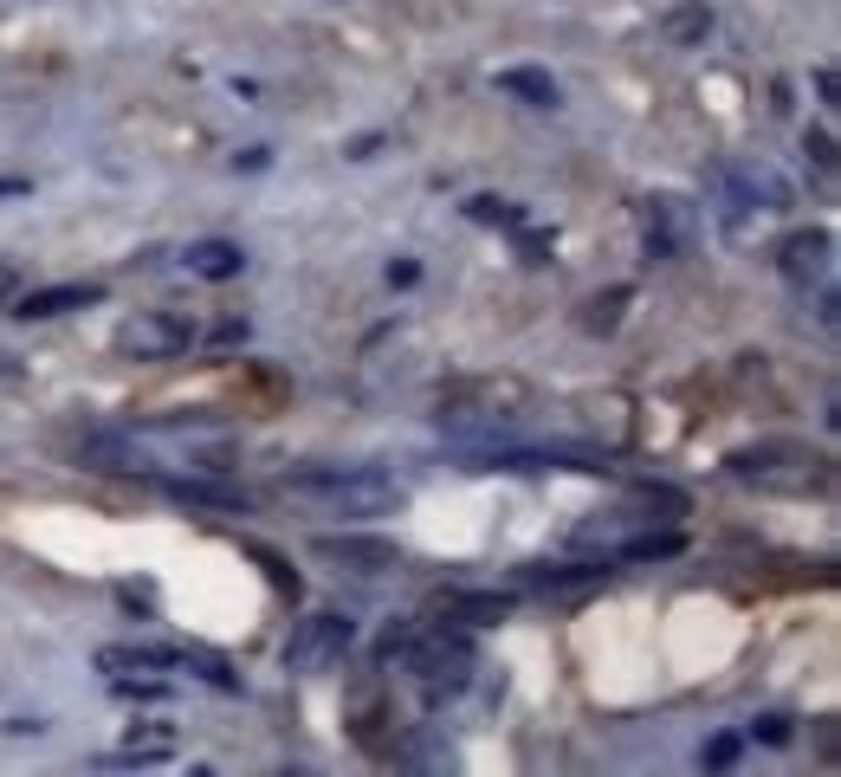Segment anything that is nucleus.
Listing matches in <instances>:
<instances>
[{
  "mask_svg": "<svg viewBox=\"0 0 841 777\" xmlns=\"http://www.w3.org/2000/svg\"><path fill=\"white\" fill-rule=\"evenodd\" d=\"M285 493L292 499H305L311 512H324V518H376V512H389V506H402V486L389 480V473H376V467H317V473H292L285 480Z\"/></svg>",
  "mask_w": 841,
  "mask_h": 777,
  "instance_id": "f257e3e1",
  "label": "nucleus"
},
{
  "mask_svg": "<svg viewBox=\"0 0 841 777\" xmlns=\"http://www.w3.org/2000/svg\"><path fill=\"white\" fill-rule=\"evenodd\" d=\"M732 473L738 480H757V486H790V493H803V486L822 480V454H809L803 441H757L732 454Z\"/></svg>",
  "mask_w": 841,
  "mask_h": 777,
  "instance_id": "f03ea898",
  "label": "nucleus"
},
{
  "mask_svg": "<svg viewBox=\"0 0 841 777\" xmlns=\"http://www.w3.org/2000/svg\"><path fill=\"white\" fill-rule=\"evenodd\" d=\"M195 344V324L175 318V311H136L130 324L117 331V350L136 363H162V357H182Z\"/></svg>",
  "mask_w": 841,
  "mask_h": 777,
  "instance_id": "7ed1b4c3",
  "label": "nucleus"
},
{
  "mask_svg": "<svg viewBox=\"0 0 841 777\" xmlns=\"http://www.w3.org/2000/svg\"><path fill=\"white\" fill-rule=\"evenodd\" d=\"M408 648V674H421V687H466L473 680V642L466 635H421V642H402Z\"/></svg>",
  "mask_w": 841,
  "mask_h": 777,
  "instance_id": "20e7f679",
  "label": "nucleus"
},
{
  "mask_svg": "<svg viewBox=\"0 0 841 777\" xmlns=\"http://www.w3.org/2000/svg\"><path fill=\"white\" fill-rule=\"evenodd\" d=\"M350 642H356L350 616H311V622H298L292 642H285V667H292V674H324L330 661H343Z\"/></svg>",
  "mask_w": 841,
  "mask_h": 777,
  "instance_id": "39448f33",
  "label": "nucleus"
},
{
  "mask_svg": "<svg viewBox=\"0 0 841 777\" xmlns=\"http://www.w3.org/2000/svg\"><path fill=\"white\" fill-rule=\"evenodd\" d=\"M317 557H324V564H343V570H356V577H382V570H395L402 564V551H395L389 538H363V531H343V538H317L311 544Z\"/></svg>",
  "mask_w": 841,
  "mask_h": 777,
  "instance_id": "423d86ee",
  "label": "nucleus"
},
{
  "mask_svg": "<svg viewBox=\"0 0 841 777\" xmlns=\"http://www.w3.org/2000/svg\"><path fill=\"white\" fill-rule=\"evenodd\" d=\"M829 253H835V240L822 234V227H809V234L783 240L777 266H783V279H790V285H809V279H829Z\"/></svg>",
  "mask_w": 841,
  "mask_h": 777,
  "instance_id": "0eeeda50",
  "label": "nucleus"
},
{
  "mask_svg": "<svg viewBox=\"0 0 841 777\" xmlns=\"http://www.w3.org/2000/svg\"><path fill=\"white\" fill-rule=\"evenodd\" d=\"M602 577H609V564H531L525 583L544 596H589L602 590Z\"/></svg>",
  "mask_w": 841,
  "mask_h": 777,
  "instance_id": "6e6552de",
  "label": "nucleus"
},
{
  "mask_svg": "<svg viewBox=\"0 0 841 777\" xmlns=\"http://www.w3.org/2000/svg\"><path fill=\"white\" fill-rule=\"evenodd\" d=\"M78 460L98 473H149V454L136 441H117V434H85L78 441Z\"/></svg>",
  "mask_w": 841,
  "mask_h": 777,
  "instance_id": "1a4fd4ad",
  "label": "nucleus"
},
{
  "mask_svg": "<svg viewBox=\"0 0 841 777\" xmlns=\"http://www.w3.org/2000/svg\"><path fill=\"white\" fill-rule=\"evenodd\" d=\"M104 305V285H46V292H26L20 298V318H65V311H85Z\"/></svg>",
  "mask_w": 841,
  "mask_h": 777,
  "instance_id": "9d476101",
  "label": "nucleus"
},
{
  "mask_svg": "<svg viewBox=\"0 0 841 777\" xmlns=\"http://www.w3.org/2000/svg\"><path fill=\"white\" fill-rule=\"evenodd\" d=\"M182 259H188V272H195V279H208V285L240 279V266H246V253L233 247V240H195Z\"/></svg>",
  "mask_w": 841,
  "mask_h": 777,
  "instance_id": "9b49d317",
  "label": "nucleus"
},
{
  "mask_svg": "<svg viewBox=\"0 0 841 777\" xmlns=\"http://www.w3.org/2000/svg\"><path fill=\"white\" fill-rule=\"evenodd\" d=\"M499 91H505V98H525L531 111H550V104L563 98V91H557V78H550V72H537V65H512V72H499Z\"/></svg>",
  "mask_w": 841,
  "mask_h": 777,
  "instance_id": "f8f14e48",
  "label": "nucleus"
},
{
  "mask_svg": "<svg viewBox=\"0 0 841 777\" xmlns=\"http://www.w3.org/2000/svg\"><path fill=\"white\" fill-rule=\"evenodd\" d=\"M169 493L182 506H208V512H253V499L240 486H208V480H169Z\"/></svg>",
  "mask_w": 841,
  "mask_h": 777,
  "instance_id": "ddd939ff",
  "label": "nucleus"
},
{
  "mask_svg": "<svg viewBox=\"0 0 841 777\" xmlns=\"http://www.w3.org/2000/svg\"><path fill=\"white\" fill-rule=\"evenodd\" d=\"M660 33H667L673 46H699V39L712 33V7H706V0H680V7L660 20Z\"/></svg>",
  "mask_w": 841,
  "mask_h": 777,
  "instance_id": "4468645a",
  "label": "nucleus"
},
{
  "mask_svg": "<svg viewBox=\"0 0 841 777\" xmlns=\"http://www.w3.org/2000/svg\"><path fill=\"white\" fill-rule=\"evenodd\" d=\"M188 648H104L98 667L104 674H130V667H182Z\"/></svg>",
  "mask_w": 841,
  "mask_h": 777,
  "instance_id": "2eb2a0df",
  "label": "nucleus"
},
{
  "mask_svg": "<svg viewBox=\"0 0 841 777\" xmlns=\"http://www.w3.org/2000/svg\"><path fill=\"white\" fill-rule=\"evenodd\" d=\"M505 609H512V596H499V590H473V596H453L447 616H453V622H479V629H486V622H505Z\"/></svg>",
  "mask_w": 841,
  "mask_h": 777,
  "instance_id": "dca6fc26",
  "label": "nucleus"
},
{
  "mask_svg": "<svg viewBox=\"0 0 841 777\" xmlns=\"http://www.w3.org/2000/svg\"><path fill=\"white\" fill-rule=\"evenodd\" d=\"M680 551H686L680 531H647V538L622 544V564H660V557H680Z\"/></svg>",
  "mask_w": 841,
  "mask_h": 777,
  "instance_id": "f3484780",
  "label": "nucleus"
},
{
  "mask_svg": "<svg viewBox=\"0 0 841 777\" xmlns=\"http://www.w3.org/2000/svg\"><path fill=\"white\" fill-rule=\"evenodd\" d=\"M622 311H628V285H609V292H596L583 305V331H615Z\"/></svg>",
  "mask_w": 841,
  "mask_h": 777,
  "instance_id": "a211bd4d",
  "label": "nucleus"
},
{
  "mask_svg": "<svg viewBox=\"0 0 841 777\" xmlns=\"http://www.w3.org/2000/svg\"><path fill=\"white\" fill-rule=\"evenodd\" d=\"M466 221H479V227H518V221H525V208H512V201H499V195H473V201H466Z\"/></svg>",
  "mask_w": 841,
  "mask_h": 777,
  "instance_id": "6ab92c4d",
  "label": "nucleus"
},
{
  "mask_svg": "<svg viewBox=\"0 0 841 777\" xmlns=\"http://www.w3.org/2000/svg\"><path fill=\"white\" fill-rule=\"evenodd\" d=\"M512 234H518V259H525V266H544V259H550V247H557V240H550L544 227H525V221H518Z\"/></svg>",
  "mask_w": 841,
  "mask_h": 777,
  "instance_id": "aec40b11",
  "label": "nucleus"
},
{
  "mask_svg": "<svg viewBox=\"0 0 841 777\" xmlns=\"http://www.w3.org/2000/svg\"><path fill=\"white\" fill-rule=\"evenodd\" d=\"M162 758H169L162 745H130V752H110V758H98V765L104 771H136V765H162Z\"/></svg>",
  "mask_w": 841,
  "mask_h": 777,
  "instance_id": "412c9836",
  "label": "nucleus"
},
{
  "mask_svg": "<svg viewBox=\"0 0 841 777\" xmlns=\"http://www.w3.org/2000/svg\"><path fill=\"white\" fill-rule=\"evenodd\" d=\"M634 506H641V512H686V499L673 493V486H641V493H634Z\"/></svg>",
  "mask_w": 841,
  "mask_h": 777,
  "instance_id": "4be33fe9",
  "label": "nucleus"
},
{
  "mask_svg": "<svg viewBox=\"0 0 841 777\" xmlns=\"http://www.w3.org/2000/svg\"><path fill=\"white\" fill-rule=\"evenodd\" d=\"M699 765H706V771H732L738 765V739H732V732H719V739L699 752Z\"/></svg>",
  "mask_w": 841,
  "mask_h": 777,
  "instance_id": "5701e85b",
  "label": "nucleus"
},
{
  "mask_svg": "<svg viewBox=\"0 0 841 777\" xmlns=\"http://www.w3.org/2000/svg\"><path fill=\"white\" fill-rule=\"evenodd\" d=\"M757 739H764V745H790V719H783V713H764V719H757Z\"/></svg>",
  "mask_w": 841,
  "mask_h": 777,
  "instance_id": "b1692460",
  "label": "nucleus"
},
{
  "mask_svg": "<svg viewBox=\"0 0 841 777\" xmlns=\"http://www.w3.org/2000/svg\"><path fill=\"white\" fill-rule=\"evenodd\" d=\"M246 551H253L259 564H266V577L279 583V590H298V577H292V570H285V564H279V557H272V551H259V544H246Z\"/></svg>",
  "mask_w": 841,
  "mask_h": 777,
  "instance_id": "393cba45",
  "label": "nucleus"
},
{
  "mask_svg": "<svg viewBox=\"0 0 841 777\" xmlns=\"http://www.w3.org/2000/svg\"><path fill=\"white\" fill-rule=\"evenodd\" d=\"M809 156H816V169H835V136L829 130H809Z\"/></svg>",
  "mask_w": 841,
  "mask_h": 777,
  "instance_id": "a878e982",
  "label": "nucleus"
},
{
  "mask_svg": "<svg viewBox=\"0 0 841 777\" xmlns=\"http://www.w3.org/2000/svg\"><path fill=\"white\" fill-rule=\"evenodd\" d=\"M117 693L123 700H162L169 687H162V680H143V687H136V680H117Z\"/></svg>",
  "mask_w": 841,
  "mask_h": 777,
  "instance_id": "bb28decb",
  "label": "nucleus"
},
{
  "mask_svg": "<svg viewBox=\"0 0 841 777\" xmlns=\"http://www.w3.org/2000/svg\"><path fill=\"white\" fill-rule=\"evenodd\" d=\"M415 279H421V266H415V259H389V285H395V292H408Z\"/></svg>",
  "mask_w": 841,
  "mask_h": 777,
  "instance_id": "cd10ccee",
  "label": "nucleus"
},
{
  "mask_svg": "<svg viewBox=\"0 0 841 777\" xmlns=\"http://www.w3.org/2000/svg\"><path fill=\"white\" fill-rule=\"evenodd\" d=\"M20 195H33V182H20V175H0V201H20Z\"/></svg>",
  "mask_w": 841,
  "mask_h": 777,
  "instance_id": "c85d7f7f",
  "label": "nucleus"
},
{
  "mask_svg": "<svg viewBox=\"0 0 841 777\" xmlns=\"http://www.w3.org/2000/svg\"><path fill=\"white\" fill-rule=\"evenodd\" d=\"M214 344H246V324H240V318H227V324L214 331Z\"/></svg>",
  "mask_w": 841,
  "mask_h": 777,
  "instance_id": "c756f323",
  "label": "nucleus"
},
{
  "mask_svg": "<svg viewBox=\"0 0 841 777\" xmlns=\"http://www.w3.org/2000/svg\"><path fill=\"white\" fill-rule=\"evenodd\" d=\"M376 149H382V136H356V143H350V156H356V162H369Z\"/></svg>",
  "mask_w": 841,
  "mask_h": 777,
  "instance_id": "7c9ffc66",
  "label": "nucleus"
},
{
  "mask_svg": "<svg viewBox=\"0 0 841 777\" xmlns=\"http://www.w3.org/2000/svg\"><path fill=\"white\" fill-rule=\"evenodd\" d=\"M13 383H20V363H13V357H0V389H13Z\"/></svg>",
  "mask_w": 841,
  "mask_h": 777,
  "instance_id": "2f4dec72",
  "label": "nucleus"
},
{
  "mask_svg": "<svg viewBox=\"0 0 841 777\" xmlns=\"http://www.w3.org/2000/svg\"><path fill=\"white\" fill-rule=\"evenodd\" d=\"M7 285H13V272H7V266H0V292H7Z\"/></svg>",
  "mask_w": 841,
  "mask_h": 777,
  "instance_id": "473e14b6",
  "label": "nucleus"
}]
</instances>
